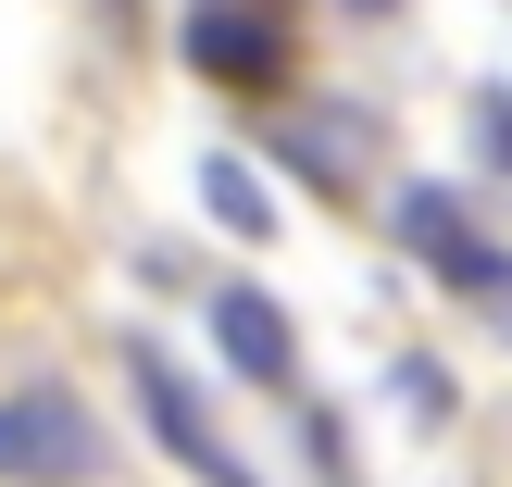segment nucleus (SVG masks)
<instances>
[{
	"label": "nucleus",
	"instance_id": "nucleus-1",
	"mask_svg": "<svg viewBox=\"0 0 512 487\" xmlns=\"http://www.w3.org/2000/svg\"><path fill=\"white\" fill-rule=\"evenodd\" d=\"M125 375H138V413H150V438H163V463H188L200 487H263L238 463V438L213 425V400L188 388V363H175L163 338H125Z\"/></svg>",
	"mask_w": 512,
	"mask_h": 487
},
{
	"label": "nucleus",
	"instance_id": "nucleus-2",
	"mask_svg": "<svg viewBox=\"0 0 512 487\" xmlns=\"http://www.w3.org/2000/svg\"><path fill=\"white\" fill-rule=\"evenodd\" d=\"M113 450H100L88 400L75 388H13L0 400V487H88Z\"/></svg>",
	"mask_w": 512,
	"mask_h": 487
},
{
	"label": "nucleus",
	"instance_id": "nucleus-3",
	"mask_svg": "<svg viewBox=\"0 0 512 487\" xmlns=\"http://www.w3.org/2000/svg\"><path fill=\"white\" fill-rule=\"evenodd\" d=\"M188 63L213 88H275L288 75V25L263 0H188Z\"/></svg>",
	"mask_w": 512,
	"mask_h": 487
},
{
	"label": "nucleus",
	"instance_id": "nucleus-4",
	"mask_svg": "<svg viewBox=\"0 0 512 487\" xmlns=\"http://www.w3.org/2000/svg\"><path fill=\"white\" fill-rule=\"evenodd\" d=\"M213 350L250 375V388H288L300 375V338H288V300H263V288H213Z\"/></svg>",
	"mask_w": 512,
	"mask_h": 487
},
{
	"label": "nucleus",
	"instance_id": "nucleus-5",
	"mask_svg": "<svg viewBox=\"0 0 512 487\" xmlns=\"http://www.w3.org/2000/svg\"><path fill=\"white\" fill-rule=\"evenodd\" d=\"M200 200H213V225H225V238H275V188L238 163V150H213V163H200Z\"/></svg>",
	"mask_w": 512,
	"mask_h": 487
},
{
	"label": "nucleus",
	"instance_id": "nucleus-6",
	"mask_svg": "<svg viewBox=\"0 0 512 487\" xmlns=\"http://www.w3.org/2000/svg\"><path fill=\"white\" fill-rule=\"evenodd\" d=\"M288 163L313 175V188H350V175H363V138H350V113H325V125H288Z\"/></svg>",
	"mask_w": 512,
	"mask_h": 487
},
{
	"label": "nucleus",
	"instance_id": "nucleus-7",
	"mask_svg": "<svg viewBox=\"0 0 512 487\" xmlns=\"http://www.w3.org/2000/svg\"><path fill=\"white\" fill-rule=\"evenodd\" d=\"M475 150L512 175V88H488V100H475Z\"/></svg>",
	"mask_w": 512,
	"mask_h": 487
},
{
	"label": "nucleus",
	"instance_id": "nucleus-8",
	"mask_svg": "<svg viewBox=\"0 0 512 487\" xmlns=\"http://www.w3.org/2000/svg\"><path fill=\"white\" fill-rule=\"evenodd\" d=\"M350 13H400V0H350Z\"/></svg>",
	"mask_w": 512,
	"mask_h": 487
}]
</instances>
